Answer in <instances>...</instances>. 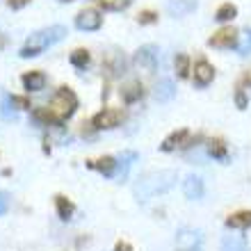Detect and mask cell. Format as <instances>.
Listing matches in <instances>:
<instances>
[{"label": "cell", "instance_id": "1", "mask_svg": "<svg viewBox=\"0 0 251 251\" xmlns=\"http://www.w3.org/2000/svg\"><path fill=\"white\" fill-rule=\"evenodd\" d=\"M178 180V174L174 169H153V172H146L142 178L135 183V197L139 201H146L151 197H158V194H165L169 192Z\"/></svg>", "mask_w": 251, "mask_h": 251}, {"label": "cell", "instance_id": "2", "mask_svg": "<svg viewBox=\"0 0 251 251\" xmlns=\"http://www.w3.org/2000/svg\"><path fill=\"white\" fill-rule=\"evenodd\" d=\"M66 34H69V32H66L64 25L44 27V30H39V32H34V34H30V37H27V41L23 44V48H21L19 55L23 57V60H27V57H37V55H41L48 46H53V44L62 41Z\"/></svg>", "mask_w": 251, "mask_h": 251}, {"label": "cell", "instance_id": "3", "mask_svg": "<svg viewBox=\"0 0 251 251\" xmlns=\"http://www.w3.org/2000/svg\"><path fill=\"white\" fill-rule=\"evenodd\" d=\"M50 110H53L60 119H69L75 110H78V96L69 89V87H60L57 94L50 100Z\"/></svg>", "mask_w": 251, "mask_h": 251}, {"label": "cell", "instance_id": "4", "mask_svg": "<svg viewBox=\"0 0 251 251\" xmlns=\"http://www.w3.org/2000/svg\"><path fill=\"white\" fill-rule=\"evenodd\" d=\"M135 64H137L144 73H155V69H158V64H160L158 46H153V44L139 46L137 53H135Z\"/></svg>", "mask_w": 251, "mask_h": 251}, {"label": "cell", "instance_id": "5", "mask_svg": "<svg viewBox=\"0 0 251 251\" xmlns=\"http://www.w3.org/2000/svg\"><path fill=\"white\" fill-rule=\"evenodd\" d=\"M240 41V32L233 30V27H222L208 39V46L210 48H238Z\"/></svg>", "mask_w": 251, "mask_h": 251}, {"label": "cell", "instance_id": "6", "mask_svg": "<svg viewBox=\"0 0 251 251\" xmlns=\"http://www.w3.org/2000/svg\"><path fill=\"white\" fill-rule=\"evenodd\" d=\"M124 119V112L121 110H112V107H107V110H100L96 117L92 119V126L96 130H110V128H117Z\"/></svg>", "mask_w": 251, "mask_h": 251}, {"label": "cell", "instance_id": "7", "mask_svg": "<svg viewBox=\"0 0 251 251\" xmlns=\"http://www.w3.org/2000/svg\"><path fill=\"white\" fill-rule=\"evenodd\" d=\"M100 23H103V16H100L99 9H82V12L75 16V27L78 30H85V32H94V30H99Z\"/></svg>", "mask_w": 251, "mask_h": 251}, {"label": "cell", "instance_id": "8", "mask_svg": "<svg viewBox=\"0 0 251 251\" xmlns=\"http://www.w3.org/2000/svg\"><path fill=\"white\" fill-rule=\"evenodd\" d=\"M178 251H201V233L192 228H180L176 235Z\"/></svg>", "mask_w": 251, "mask_h": 251}, {"label": "cell", "instance_id": "9", "mask_svg": "<svg viewBox=\"0 0 251 251\" xmlns=\"http://www.w3.org/2000/svg\"><path fill=\"white\" fill-rule=\"evenodd\" d=\"M212 80H215V69H212V64L205 60H199L197 64H194V85L205 87V85H210Z\"/></svg>", "mask_w": 251, "mask_h": 251}, {"label": "cell", "instance_id": "10", "mask_svg": "<svg viewBox=\"0 0 251 251\" xmlns=\"http://www.w3.org/2000/svg\"><path fill=\"white\" fill-rule=\"evenodd\" d=\"M105 69L112 73L114 78L124 75L126 69H128V62H126L124 53H119V50H110V53L105 55Z\"/></svg>", "mask_w": 251, "mask_h": 251}, {"label": "cell", "instance_id": "11", "mask_svg": "<svg viewBox=\"0 0 251 251\" xmlns=\"http://www.w3.org/2000/svg\"><path fill=\"white\" fill-rule=\"evenodd\" d=\"M183 192H185L187 199H201L205 192L203 180L199 178V176H194V174H190V176L183 180Z\"/></svg>", "mask_w": 251, "mask_h": 251}, {"label": "cell", "instance_id": "12", "mask_svg": "<svg viewBox=\"0 0 251 251\" xmlns=\"http://www.w3.org/2000/svg\"><path fill=\"white\" fill-rule=\"evenodd\" d=\"M21 82H23V87H25L27 92H39L46 85V75L41 71H27V73H23Z\"/></svg>", "mask_w": 251, "mask_h": 251}, {"label": "cell", "instance_id": "13", "mask_svg": "<svg viewBox=\"0 0 251 251\" xmlns=\"http://www.w3.org/2000/svg\"><path fill=\"white\" fill-rule=\"evenodd\" d=\"M137 160V153L135 151H124L119 155V160H117V178L119 180H126V176H128V172H130L132 162Z\"/></svg>", "mask_w": 251, "mask_h": 251}, {"label": "cell", "instance_id": "14", "mask_svg": "<svg viewBox=\"0 0 251 251\" xmlns=\"http://www.w3.org/2000/svg\"><path fill=\"white\" fill-rule=\"evenodd\" d=\"M228 228H240V231H247V228H251V210H240L235 212V215H231V217L224 222Z\"/></svg>", "mask_w": 251, "mask_h": 251}, {"label": "cell", "instance_id": "15", "mask_svg": "<svg viewBox=\"0 0 251 251\" xmlns=\"http://www.w3.org/2000/svg\"><path fill=\"white\" fill-rule=\"evenodd\" d=\"M174 96H176V87H174L172 80L165 78L155 85V100H158V103H169Z\"/></svg>", "mask_w": 251, "mask_h": 251}, {"label": "cell", "instance_id": "16", "mask_svg": "<svg viewBox=\"0 0 251 251\" xmlns=\"http://www.w3.org/2000/svg\"><path fill=\"white\" fill-rule=\"evenodd\" d=\"M0 119H5V121L16 119V110H14L12 96H9L2 87H0Z\"/></svg>", "mask_w": 251, "mask_h": 251}, {"label": "cell", "instance_id": "17", "mask_svg": "<svg viewBox=\"0 0 251 251\" xmlns=\"http://www.w3.org/2000/svg\"><path fill=\"white\" fill-rule=\"evenodd\" d=\"M32 117H34V121H39V124H44V126H60L62 124V119L50 107H37L32 112Z\"/></svg>", "mask_w": 251, "mask_h": 251}, {"label": "cell", "instance_id": "18", "mask_svg": "<svg viewBox=\"0 0 251 251\" xmlns=\"http://www.w3.org/2000/svg\"><path fill=\"white\" fill-rule=\"evenodd\" d=\"M194 9H197V0H172L169 2V14L172 16H185Z\"/></svg>", "mask_w": 251, "mask_h": 251}, {"label": "cell", "instance_id": "19", "mask_svg": "<svg viewBox=\"0 0 251 251\" xmlns=\"http://www.w3.org/2000/svg\"><path fill=\"white\" fill-rule=\"evenodd\" d=\"M142 96H144V89H142L139 82H128V85L121 87V99H124V103H135V100H139Z\"/></svg>", "mask_w": 251, "mask_h": 251}, {"label": "cell", "instance_id": "20", "mask_svg": "<svg viewBox=\"0 0 251 251\" xmlns=\"http://www.w3.org/2000/svg\"><path fill=\"white\" fill-rule=\"evenodd\" d=\"M208 155L210 158H215V160H228V149H226V144H224V139H210L208 142Z\"/></svg>", "mask_w": 251, "mask_h": 251}, {"label": "cell", "instance_id": "21", "mask_svg": "<svg viewBox=\"0 0 251 251\" xmlns=\"http://www.w3.org/2000/svg\"><path fill=\"white\" fill-rule=\"evenodd\" d=\"M190 137V132L187 130H178V132H172V135H169V137L165 139V142H162V144H160V149H162V151L165 153H169V151H174V149H176V146H180V144H185V139Z\"/></svg>", "mask_w": 251, "mask_h": 251}, {"label": "cell", "instance_id": "22", "mask_svg": "<svg viewBox=\"0 0 251 251\" xmlns=\"http://www.w3.org/2000/svg\"><path fill=\"white\" fill-rule=\"evenodd\" d=\"M219 251H249V247L240 235H226L222 240V249Z\"/></svg>", "mask_w": 251, "mask_h": 251}, {"label": "cell", "instance_id": "23", "mask_svg": "<svg viewBox=\"0 0 251 251\" xmlns=\"http://www.w3.org/2000/svg\"><path fill=\"white\" fill-rule=\"evenodd\" d=\"M238 16V7L233 5V2H224V5L217 7V12H215V19L219 21V23H228V21H233Z\"/></svg>", "mask_w": 251, "mask_h": 251}, {"label": "cell", "instance_id": "24", "mask_svg": "<svg viewBox=\"0 0 251 251\" xmlns=\"http://www.w3.org/2000/svg\"><path fill=\"white\" fill-rule=\"evenodd\" d=\"M92 167L94 169H99L103 176H114L117 174V160L114 158H100V160H96V162H92Z\"/></svg>", "mask_w": 251, "mask_h": 251}, {"label": "cell", "instance_id": "25", "mask_svg": "<svg viewBox=\"0 0 251 251\" xmlns=\"http://www.w3.org/2000/svg\"><path fill=\"white\" fill-rule=\"evenodd\" d=\"M174 69H176V75L180 80H185L190 75V57L187 55H176V60H174Z\"/></svg>", "mask_w": 251, "mask_h": 251}, {"label": "cell", "instance_id": "26", "mask_svg": "<svg viewBox=\"0 0 251 251\" xmlns=\"http://www.w3.org/2000/svg\"><path fill=\"white\" fill-rule=\"evenodd\" d=\"M55 205H57V215H60L62 219H71V215H73V203L69 201V199L62 197V194H57V197H55Z\"/></svg>", "mask_w": 251, "mask_h": 251}, {"label": "cell", "instance_id": "27", "mask_svg": "<svg viewBox=\"0 0 251 251\" xmlns=\"http://www.w3.org/2000/svg\"><path fill=\"white\" fill-rule=\"evenodd\" d=\"M89 62H92V57H89V53H87L85 48H78V50L71 53V64L75 66V69H85Z\"/></svg>", "mask_w": 251, "mask_h": 251}, {"label": "cell", "instance_id": "28", "mask_svg": "<svg viewBox=\"0 0 251 251\" xmlns=\"http://www.w3.org/2000/svg\"><path fill=\"white\" fill-rule=\"evenodd\" d=\"M240 55H251V30L247 27L245 32L240 34V41H238V48H235Z\"/></svg>", "mask_w": 251, "mask_h": 251}, {"label": "cell", "instance_id": "29", "mask_svg": "<svg viewBox=\"0 0 251 251\" xmlns=\"http://www.w3.org/2000/svg\"><path fill=\"white\" fill-rule=\"evenodd\" d=\"M99 5L103 9H112V12H121L130 5V0H99Z\"/></svg>", "mask_w": 251, "mask_h": 251}, {"label": "cell", "instance_id": "30", "mask_svg": "<svg viewBox=\"0 0 251 251\" xmlns=\"http://www.w3.org/2000/svg\"><path fill=\"white\" fill-rule=\"evenodd\" d=\"M137 21L142 23V25H151V23H155V21H158V14L151 12V9H144V12L137 16Z\"/></svg>", "mask_w": 251, "mask_h": 251}, {"label": "cell", "instance_id": "31", "mask_svg": "<svg viewBox=\"0 0 251 251\" xmlns=\"http://www.w3.org/2000/svg\"><path fill=\"white\" fill-rule=\"evenodd\" d=\"M12 103H14V107H19V110H30V100L23 99V96H12Z\"/></svg>", "mask_w": 251, "mask_h": 251}, {"label": "cell", "instance_id": "32", "mask_svg": "<svg viewBox=\"0 0 251 251\" xmlns=\"http://www.w3.org/2000/svg\"><path fill=\"white\" fill-rule=\"evenodd\" d=\"M9 210V194L7 192H0V217Z\"/></svg>", "mask_w": 251, "mask_h": 251}, {"label": "cell", "instance_id": "33", "mask_svg": "<svg viewBox=\"0 0 251 251\" xmlns=\"http://www.w3.org/2000/svg\"><path fill=\"white\" fill-rule=\"evenodd\" d=\"M235 105H238L240 110H245V107H247V96H245V92H242V89H238V92H235Z\"/></svg>", "mask_w": 251, "mask_h": 251}, {"label": "cell", "instance_id": "34", "mask_svg": "<svg viewBox=\"0 0 251 251\" xmlns=\"http://www.w3.org/2000/svg\"><path fill=\"white\" fill-rule=\"evenodd\" d=\"M7 5L12 9H23L25 5H30V0H7Z\"/></svg>", "mask_w": 251, "mask_h": 251}, {"label": "cell", "instance_id": "35", "mask_svg": "<svg viewBox=\"0 0 251 251\" xmlns=\"http://www.w3.org/2000/svg\"><path fill=\"white\" fill-rule=\"evenodd\" d=\"M114 251H132V247L128 245V242H117V247H114Z\"/></svg>", "mask_w": 251, "mask_h": 251}, {"label": "cell", "instance_id": "36", "mask_svg": "<svg viewBox=\"0 0 251 251\" xmlns=\"http://www.w3.org/2000/svg\"><path fill=\"white\" fill-rule=\"evenodd\" d=\"M5 41H7V39H5V34H0V48L5 46Z\"/></svg>", "mask_w": 251, "mask_h": 251}, {"label": "cell", "instance_id": "37", "mask_svg": "<svg viewBox=\"0 0 251 251\" xmlns=\"http://www.w3.org/2000/svg\"><path fill=\"white\" fill-rule=\"evenodd\" d=\"M62 2H71V0H62Z\"/></svg>", "mask_w": 251, "mask_h": 251}]
</instances>
